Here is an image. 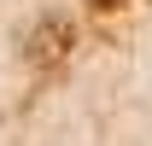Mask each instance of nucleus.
I'll use <instances>...</instances> for the list:
<instances>
[{
    "mask_svg": "<svg viewBox=\"0 0 152 146\" xmlns=\"http://www.w3.org/2000/svg\"><path fill=\"white\" fill-rule=\"evenodd\" d=\"M94 6H123V0H94Z\"/></svg>",
    "mask_w": 152,
    "mask_h": 146,
    "instance_id": "nucleus-1",
    "label": "nucleus"
}]
</instances>
